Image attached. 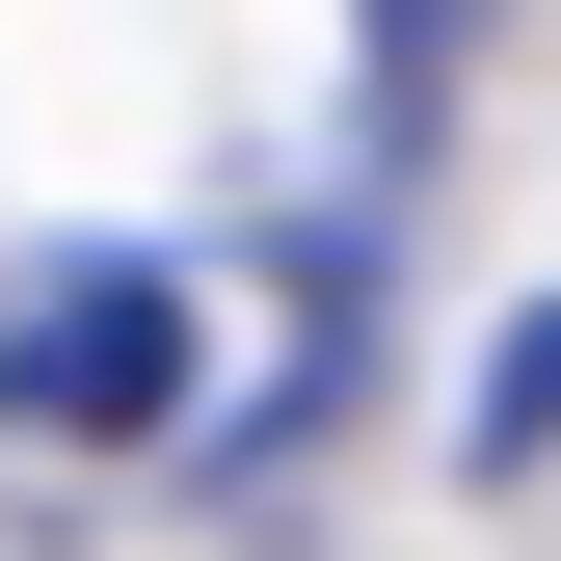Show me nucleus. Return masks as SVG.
Returning <instances> with one entry per match:
<instances>
[{
    "label": "nucleus",
    "mask_w": 561,
    "mask_h": 561,
    "mask_svg": "<svg viewBox=\"0 0 561 561\" xmlns=\"http://www.w3.org/2000/svg\"><path fill=\"white\" fill-rule=\"evenodd\" d=\"M508 455H561V321L508 347V375H481V481H508Z\"/></svg>",
    "instance_id": "f03ea898"
},
{
    "label": "nucleus",
    "mask_w": 561,
    "mask_h": 561,
    "mask_svg": "<svg viewBox=\"0 0 561 561\" xmlns=\"http://www.w3.org/2000/svg\"><path fill=\"white\" fill-rule=\"evenodd\" d=\"M0 428H54V455H134V428H187V267H161V241H81V267H27V295H0Z\"/></svg>",
    "instance_id": "f257e3e1"
}]
</instances>
